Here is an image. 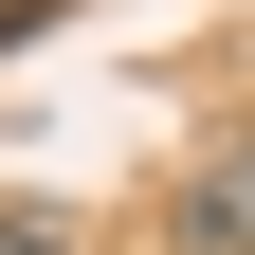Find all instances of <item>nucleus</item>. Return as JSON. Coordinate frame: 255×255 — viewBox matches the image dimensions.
<instances>
[{
  "label": "nucleus",
  "mask_w": 255,
  "mask_h": 255,
  "mask_svg": "<svg viewBox=\"0 0 255 255\" xmlns=\"http://www.w3.org/2000/svg\"><path fill=\"white\" fill-rule=\"evenodd\" d=\"M164 255H255V128L182 164V219H164Z\"/></svg>",
  "instance_id": "1"
},
{
  "label": "nucleus",
  "mask_w": 255,
  "mask_h": 255,
  "mask_svg": "<svg viewBox=\"0 0 255 255\" xmlns=\"http://www.w3.org/2000/svg\"><path fill=\"white\" fill-rule=\"evenodd\" d=\"M0 255H73V219H37V201H0Z\"/></svg>",
  "instance_id": "2"
},
{
  "label": "nucleus",
  "mask_w": 255,
  "mask_h": 255,
  "mask_svg": "<svg viewBox=\"0 0 255 255\" xmlns=\"http://www.w3.org/2000/svg\"><path fill=\"white\" fill-rule=\"evenodd\" d=\"M55 18H73V0H0V55H18V37H55Z\"/></svg>",
  "instance_id": "3"
}]
</instances>
